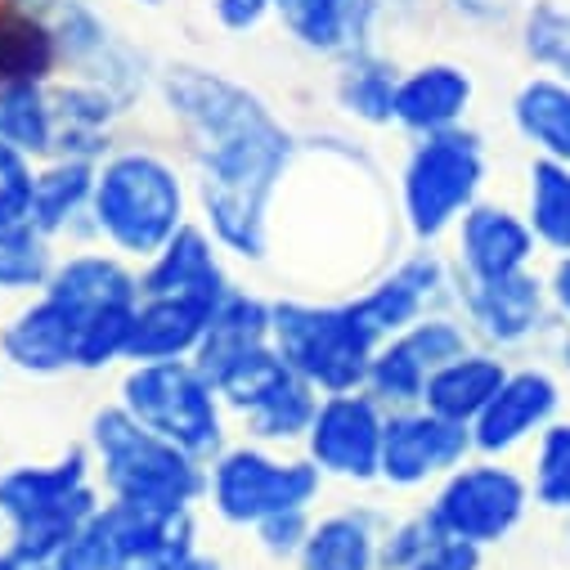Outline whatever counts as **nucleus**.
Returning <instances> with one entry per match:
<instances>
[{"instance_id":"423d86ee","label":"nucleus","mask_w":570,"mask_h":570,"mask_svg":"<svg viewBox=\"0 0 570 570\" xmlns=\"http://www.w3.org/2000/svg\"><path fill=\"white\" fill-rule=\"evenodd\" d=\"M269 342L278 360L320 395L360 391L377 351V333L360 320L351 293L342 297L274 293Z\"/></svg>"},{"instance_id":"8fccbe9b","label":"nucleus","mask_w":570,"mask_h":570,"mask_svg":"<svg viewBox=\"0 0 570 570\" xmlns=\"http://www.w3.org/2000/svg\"><path fill=\"white\" fill-rule=\"evenodd\" d=\"M0 570H28V566H23L14 552H6V548H0Z\"/></svg>"},{"instance_id":"4468645a","label":"nucleus","mask_w":570,"mask_h":570,"mask_svg":"<svg viewBox=\"0 0 570 570\" xmlns=\"http://www.w3.org/2000/svg\"><path fill=\"white\" fill-rule=\"evenodd\" d=\"M459 320L468 324L472 342L499 355H521L543 342L552 328V302H548V283L539 269L494 278V283H468L459 278V297H454Z\"/></svg>"},{"instance_id":"79ce46f5","label":"nucleus","mask_w":570,"mask_h":570,"mask_svg":"<svg viewBox=\"0 0 570 570\" xmlns=\"http://www.w3.org/2000/svg\"><path fill=\"white\" fill-rule=\"evenodd\" d=\"M50 570H112V548H108V534H104L99 512H95L90 525H81V530L59 548V557L50 561Z\"/></svg>"},{"instance_id":"c85d7f7f","label":"nucleus","mask_w":570,"mask_h":570,"mask_svg":"<svg viewBox=\"0 0 570 570\" xmlns=\"http://www.w3.org/2000/svg\"><path fill=\"white\" fill-rule=\"evenodd\" d=\"M508 121L534 158L570 167V81L530 72L508 99Z\"/></svg>"},{"instance_id":"2eb2a0df","label":"nucleus","mask_w":570,"mask_h":570,"mask_svg":"<svg viewBox=\"0 0 570 570\" xmlns=\"http://www.w3.org/2000/svg\"><path fill=\"white\" fill-rule=\"evenodd\" d=\"M472 342L468 324L459 320V311H436V315H422L417 324H409L395 337H382L364 377V391L386 404V409H409L422 404L426 382L441 364H450L454 355H463Z\"/></svg>"},{"instance_id":"c9c22d12","label":"nucleus","mask_w":570,"mask_h":570,"mask_svg":"<svg viewBox=\"0 0 570 570\" xmlns=\"http://www.w3.org/2000/svg\"><path fill=\"white\" fill-rule=\"evenodd\" d=\"M59 243H50L37 225H0V297L23 302L37 297L59 261Z\"/></svg>"},{"instance_id":"603ef678","label":"nucleus","mask_w":570,"mask_h":570,"mask_svg":"<svg viewBox=\"0 0 570 570\" xmlns=\"http://www.w3.org/2000/svg\"><path fill=\"white\" fill-rule=\"evenodd\" d=\"M135 6H145V10H158V6H167V0H135Z\"/></svg>"},{"instance_id":"58836bf2","label":"nucleus","mask_w":570,"mask_h":570,"mask_svg":"<svg viewBox=\"0 0 570 570\" xmlns=\"http://www.w3.org/2000/svg\"><path fill=\"white\" fill-rule=\"evenodd\" d=\"M441 543H445V534H441L436 517L426 512V503L386 512L382 548H377V570H409V566H417L422 557H432Z\"/></svg>"},{"instance_id":"393cba45","label":"nucleus","mask_w":570,"mask_h":570,"mask_svg":"<svg viewBox=\"0 0 570 570\" xmlns=\"http://www.w3.org/2000/svg\"><path fill=\"white\" fill-rule=\"evenodd\" d=\"M386 508L377 503H337L315 508L311 539L293 570H377Z\"/></svg>"},{"instance_id":"473e14b6","label":"nucleus","mask_w":570,"mask_h":570,"mask_svg":"<svg viewBox=\"0 0 570 570\" xmlns=\"http://www.w3.org/2000/svg\"><path fill=\"white\" fill-rule=\"evenodd\" d=\"M59 50L41 10L0 0V81H55Z\"/></svg>"},{"instance_id":"6e6552de","label":"nucleus","mask_w":570,"mask_h":570,"mask_svg":"<svg viewBox=\"0 0 570 570\" xmlns=\"http://www.w3.org/2000/svg\"><path fill=\"white\" fill-rule=\"evenodd\" d=\"M135 422H145L163 441L180 445L185 454L212 463L229 441L234 422L203 373L198 360H167V364H126L117 373L112 395Z\"/></svg>"},{"instance_id":"f257e3e1","label":"nucleus","mask_w":570,"mask_h":570,"mask_svg":"<svg viewBox=\"0 0 570 570\" xmlns=\"http://www.w3.org/2000/svg\"><path fill=\"white\" fill-rule=\"evenodd\" d=\"M154 95L180 135L198 225L234 265H269L274 220L302 158V135L256 86L207 63L180 59L158 68Z\"/></svg>"},{"instance_id":"a18cd8bd","label":"nucleus","mask_w":570,"mask_h":570,"mask_svg":"<svg viewBox=\"0 0 570 570\" xmlns=\"http://www.w3.org/2000/svg\"><path fill=\"white\" fill-rule=\"evenodd\" d=\"M534 355L570 386V324H561V320H552V328L543 333V342L534 346Z\"/></svg>"},{"instance_id":"aec40b11","label":"nucleus","mask_w":570,"mask_h":570,"mask_svg":"<svg viewBox=\"0 0 570 570\" xmlns=\"http://www.w3.org/2000/svg\"><path fill=\"white\" fill-rule=\"evenodd\" d=\"M0 364L6 373L55 382L77 373V320L46 293L23 297L0 320Z\"/></svg>"},{"instance_id":"5701e85b","label":"nucleus","mask_w":570,"mask_h":570,"mask_svg":"<svg viewBox=\"0 0 570 570\" xmlns=\"http://www.w3.org/2000/svg\"><path fill=\"white\" fill-rule=\"evenodd\" d=\"M386 0H274V19L288 41L315 59H342L377 46Z\"/></svg>"},{"instance_id":"37998d69","label":"nucleus","mask_w":570,"mask_h":570,"mask_svg":"<svg viewBox=\"0 0 570 570\" xmlns=\"http://www.w3.org/2000/svg\"><path fill=\"white\" fill-rule=\"evenodd\" d=\"M212 23L229 37H252L274 19V0H207Z\"/></svg>"},{"instance_id":"2f4dec72","label":"nucleus","mask_w":570,"mask_h":570,"mask_svg":"<svg viewBox=\"0 0 570 570\" xmlns=\"http://www.w3.org/2000/svg\"><path fill=\"white\" fill-rule=\"evenodd\" d=\"M521 216H525L543 256H566L570 252V167L566 163L530 158Z\"/></svg>"},{"instance_id":"39448f33","label":"nucleus","mask_w":570,"mask_h":570,"mask_svg":"<svg viewBox=\"0 0 570 570\" xmlns=\"http://www.w3.org/2000/svg\"><path fill=\"white\" fill-rule=\"evenodd\" d=\"M490 149L468 121L441 135H417L395 167V225L409 243H445L454 225L485 198Z\"/></svg>"},{"instance_id":"4c0bfd02","label":"nucleus","mask_w":570,"mask_h":570,"mask_svg":"<svg viewBox=\"0 0 570 570\" xmlns=\"http://www.w3.org/2000/svg\"><path fill=\"white\" fill-rule=\"evenodd\" d=\"M525 481H530L534 508L570 521V417L566 413L548 426V432H539V441L530 445Z\"/></svg>"},{"instance_id":"5fc2aeb1","label":"nucleus","mask_w":570,"mask_h":570,"mask_svg":"<svg viewBox=\"0 0 570 570\" xmlns=\"http://www.w3.org/2000/svg\"><path fill=\"white\" fill-rule=\"evenodd\" d=\"M32 570H50V566H32Z\"/></svg>"},{"instance_id":"c756f323","label":"nucleus","mask_w":570,"mask_h":570,"mask_svg":"<svg viewBox=\"0 0 570 570\" xmlns=\"http://www.w3.org/2000/svg\"><path fill=\"white\" fill-rule=\"evenodd\" d=\"M508 368H512L508 355L485 351V346H468L463 355H454L450 364H441L432 373L422 404L432 409V413H441V417H450V422L472 426L485 413V404L499 395Z\"/></svg>"},{"instance_id":"e433bc0d","label":"nucleus","mask_w":570,"mask_h":570,"mask_svg":"<svg viewBox=\"0 0 570 570\" xmlns=\"http://www.w3.org/2000/svg\"><path fill=\"white\" fill-rule=\"evenodd\" d=\"M517 41L534 72L570 81V6L566 0H530L517 23Z\"/></svg>"},{"instance_id":"cd10ccee","label":"nucleus","mask_w":570,"mask_h":570,"mask_svg":"<svg viewBox=\"0 0 570 570\" xmlns=\"http://www.w3.org/2000/svg\"><path fill=\"white\" fill-rule=\"evenodd\" d=\"M395 86H400V63L386 59L377 46L351 50L333 59V108L346 126L360 130H391L395 126Z\"/></svg>"},{"instance_id":"864d4df0","label":"nucleus","mask_w":570,"mask_h":570,"mask_svg":"<svg viewBox=\"0 0 570 570\" xmlns=\"http://www.w3.org/2000/svg\"><path fill=\"white\" fill-rule=\"evenodd\" d=\"M566 552H570V525H566Z\"/></svg>"},{"instance_id":"de8ad7c7","label":"nucleus","mask_w":570,"mask_h":570,"mask_svg":"<svg viewBox=\"0 0 570 570\" xmlns=\"http://www.w3.org/2000/svg\"><path fill=\"white\" fill-rule=\"evenodd\" d=\"M450 6L468 19V23H503L512 14L508 0H450Z\"/></svg>"},{"instance_id":"6ab92c4d","label":"nucleus","mask_w":570,"mask_h":570,"mask_svg":"<svg viewBox=\"0 0 570 570\" xmlns=\"http://www.w3.org/2000/svg\"><path fill=\"white\" fill-rule=\"evenodd\" d=\"M41 293L55 297L81 328L86 320L121 315L139 306V265L99 243H72L59 252L55 274Z\"/></svg>"},{"instance_id":"7ed1b4c3","label":"nucleus","mask_w":570,"mask_h":570,"mask_svg":"<svg viewBox=\"0 0 570 570\" xmlns=\"http://www.w3.org/2000/svg\"><path fill=\"white\" fill-rule=\"evenodd\" d=\"M99 508L104 494L81 441L50 459H19L0 468V548L14 552L28 570L50 566Z\"/></svg>"},{"instance_id":"a19ab883","label":"nucleus","mask_w":570,"mask_h":570,"mask_svg":"<svg viewBox=\"0 0 570 570\" xmlns=\"http://www.w3.org/2000/svg\"><path fill=\"white\" fill-rule=\"evenodd\" d=\"M32 185H37V158L0 145V225H23L32 216Z\"/></svg>"},{"instance_id":"c03bdc74","label":"nucleus","mask_w":570,"mask_h":570,"mask_svg":"<svg viewBox=\"0 0 570 570\" xmlns=\"http://www.w3.org/2000/svg\"><path fill=\"white\" fill-rule=\"evenodd\" d=\"M409 570H485V552H476V548H468V543L445 539L432 557H422V561H417V566H409Z\"/></svg>"},{"instance_id":"6e6d98bb","label":"nucleus","mask_w":570,"mask_h":570,"mask_svg":"<svg viewBox=\"0 0 570 570\" xmlns=\"http://www.w3.org/2000/svg\"><path fill=\"white\" fill-rule=\"evenodd\" d=\"M0 377H6V364H0Z\"/></svg>"},{"instance_id":"09e8293b","label":"nucleus","mask_w":570,"mask_h":570,"mask_svg":"<svg viewBox=\"0 0 570 570\" xmlns=\"http://www.w3.org/2000/svg\"><path fill=\"white\" fill-rule=\"evenodd\" d=\"M180 570H229V566H225V561H220L216 552H207V548H198V552H194V557H189V561H185Z\"/></svg>"},{"instance_id":"20e7f679","label":"nucleus","mask_w":570,"mask_h":570,"mask_svg":"<svg viewBox=\"0 0 570 570\" xmlns=\"http://www.w3.org/2000/svg\"><path fill=\"white\" fill-rule=\"evenodd\" d=\"M95 485L108 503L130 508H203L207 463L163 441L145 422H135L117 400L99 404L86 417L81 436Z\"/></svg>"},{"instance_id":"f8f14e48","label":"nucleus","mask_w":570,"mask_h":570,"mask_svg":"<svg viewBox=\"0 0 570 570\" xmlns=\"http://www.w3.org/2000/svg\"><path fill=\"white\" fill-rule=\"evenodd\" d=\"M472 454V426L450 422L426 404L386 409L377 485L391 494H432Z\"/></svg>"},{"instance_id":"72a5a7b5","label":"nucleus","mask_w":570,"mask_h":570,"mask_svg":"<svg viewBox=\"0 0 570 570\" xmlns=\"http://www.w3.org/2000/svg\"><path fill=\"white\" fill-rule=\"evenodd\" d=\"M0 145H10L37 163L55 154L50 81H0Z\"/></svg>"},{"instance_id":"f3484780","label":"nucleus","mask_w":570,"mask_h":570,"mask_svg":"<svg viewBox=\"0 0 570 570\" xmlns=\"http://www.w3.org/2000/svg\"><path fill=\"white\" fill-rule=\"evenodd\" d=\"M112 570H180L203 548V508H99Z\"/></svg>"},{"instance_id":"0eeeda50","label":"nucleus","mask_w":570,"mask_h":570,"mask_svg":"<svg viewBox=\"0 0 570 570\" xmlns=\"http://www.w3.org/2000/svg\"><path fill=\"white\" fill-rule=\"evenodd\" d=\"M324 490H328V481L302 450H269V445L234 436L207 463L203 512L229 530L252 534L261 521H269L278 512L320 508Z\"/></svg>"},{"instance_id":"7c9ffc66","label":"nucleus","mask_w":570,"mask_h":570,"mask_svg":"<svg viewBox=\"0 0 570 570\" xmlns=\"http://www.w3.org/2000/svg\"><path fill=\"white\" fill-rule=\"evenodd\" d=\"M315 409H320V391L306 386L297 373H288L278 386H269L252 409H243L234 417V432L243 441H256V445H269V450H302Z\"/></svg>"},{"instance_id":"9b49d317","label":"nucleus","mask_w":570,"mask_h":570,"mask_svg":"<svg viewBox=\"0 0 570 570\" xmlns=\"http://www.w3.org/2000/svg\"><path fill=\"white\" fill-rule=\"evenodd\" d=\"M454 297H459V265L441 243L400 247L382 269H373L351 288V302L360 320L377 333V342L404 333L422 315L454 311Z\"/></svg>"},{"instance_id":"b1692460","label":"nucleus","mask_w":570,"mask_h":570,"mask_svg":"<svg viewBox=\"0 0 570 570\" xmlns=\"http://www.w3.org/2000/svg\"><path fill=\"white\" fill-rule=\"evenodd\" d=\"M50 95H55V154L50 158L99 163L121 145V121L130 112L112 90L86 77H55Z\"/></svg>"},{"instance_id":"f03ea898","label":"nucleus","mask_w":570,"mask_h":570,"mask_svg":"<svg viewBox=\"0 0 570 570\" xmlns=\"http://www.w3.org/2000/svg\"><path fill=\"white\" fill-rule=\"evenodd\" d=\"M189 220H198V212L180 154H167L149 139H121L95 163L90 243L145 265Z\"/></svg>"},{"instance_id":"4be33fe9","label":"nucleus","mask_w":570,"mask_h":570,"mask_svg":"<svg viewBox=\"0 0 570 570\" xmlns=\"http://www.w3.org/2000/svg\"><path fill=\"white\" fill-rule=\"evenodd\" d=\"M476 108V72L454 59H422L413 68H400L395 86V130L417 135H441L454 126H468Z\"/></svg>"},{"instance_id":"ddd939ff","label":"nucleus","mask_w":570,"mask_h":570,"mask_svg":"<svg viewBox=\"0 0 570 570\" xmlns=\"http://www.w3.org/2000/svg\"><path fill=\"white\" fill-rule=\"evenodd\" d=\"M382 432H386V404H377L364 386L320 395L302 454L320 468L328 485L368 490L377 485V468H382Z\"/></svg>"},{"instance_id":"9d476101","label":"nucleus","mask_w":570,"mask_h":570,"mask_svg":"<svg viewBox=\"0 0 570 570\" xmlns=\"http://www.w3.org/2000/svg\"><path fill=\"white\" fill-rule=\"evenodd\" d=\"M46 23L59 50V77H86L104 90H112L126 112H135L158 86V72L149 55L135 41H126L95 0H50Z\"/></svg>"},{"instance_id":"f704fd0d","label":"nucleus","mask_w":570,"mask_h":570,"mask_svg":"<svg viewBox=\"0 0 570 570\" xmlns=\"http://www.w3.org/2000/svg\"><path fill=\"white\" fill-rule=\"evenodd\" d=\"M269 311H274L269 293L252 288V283H234V288L216 302L212 328H207L194 360L203 364V360H216V355H229L243 346H265L269 342Z\"/></svg>"},{"instance_id":"a878e982","label":"nucleus","mask_w":570,"mask_h":570,"mask_svg":"<svg viewBox=\"0 0 570 570\" xmlns=\"http://www.w3.org/2000/svg\"><path fill=\"white\" fill-rule=\"evenodd\" d=\"M90 203H95V163H81V158L37 163L28 225H37L50 243L59 247L90 243Z\"/></svg>"},{"instance_id":"a211bd4d","label":"nucleus","mask_w":570,"mask_h":570,"mask_svg":"<svg viewBox=\"0 0 570 570\" xmlns=\"http://www.w3.org/2000/svg\"><path fill=\"white\" fill-rule=\"evenodd\" d=\"M450 256L459 265V278L468 283H494V278H512L534 269V261L543 256L521 207L503 203V198H481L450 234Z\"/></svg>"},{"instance_id":"3c124183","label":"nucleus","mask_w":570,"mask_h":570,"mask_svg":"<svg viewBox=\"0 0 570 570\" xmlns=\"http://www.w3.org/2000/svg\"><path fill=\"white\" fill-rule=\"evenodd\" d=\"M6 6H23V10H41V14H46L50 0H6Z\"/></svg>"},{"instance_id":"ea45409f","label":"nucleus","mask_w":570,"mask_h":570,"mask_svg":"<svg viewBox=\"0 0 570 570\" xmlns=\"http://www.w3.org/2000/svg\"><path fill=\"white\" fill-rule=\"evenodd\" d=\"M311 521H315V508L306 512H278L269 521H261L252 530V548L269 561V566H283V570H293L306 539H311Z\"/></svg>"},{"instance_id":"49530a36","label":"nucleus","mask_w":570,"mask_h":570,"mask_svg":"<svg viewBox=\"0 0 570 570\" xmlns=\"http://www.w3.org/2000/svg\"><path fill=\"white\" fill-rule=\"evenodd\" d=\"M543 283H548V302H552V320L570 324V252H566V256H552V265H548Z\"/></svg>"},{"instance_id":"1a4fd4ad","label":"nucleus","mask_w":570,"mask_h":570,"mask_svg":"<svg viewBox=\"0 0 570 570\" xmlns=\"http://www.w3.org/2000/svg\"><path fill=\"white\" fill-rule=\"evenodd\" d=\"M426 512L436 517L445 539L490 552V548H503L530 521L534 499H530L525 468H517L512 459L472 454L426 494Z\"/></svg>"},{"instance_id":"dca6fc26","label":"nucleus","mask_w":570,"mask_h":570,"mask_svg":"<svg viewBox=\"0 0 570 570\" xmlns=\"http://www.w3.org/2000/svg\"><path fill=\"white\" fill-rule=\"evenodd\" d=\"M566 382L543 360H521L508 368L499 395L472 422V450L485 459H517L539 441V432L561 417Z\"/></svg>"},{"instance_id":"412c9836","label":"nucleus","mask_w":570,"mask_h":570,"mask_svg":"<svg viewBox=\"0 0 570 570\" xmlns=\"http://www.w3.org/2000/svg\"><path fill=\"white\" fill-rule=\"evenodd\" d=\"M234 283V261L198 220H189L139 265V297H194L216 306Z\"/></svg>"},{"instance_id":"bb28decb","label":"nucleus","mask_w":570,"mask_h":570,"mask_svg":"<svg viewBox=\"0 0 570 570\" xmlns=\"http://www.w3.org/2000/svg\"><path fill=\"white\" fill-rule=\"evenodd\" d=\"M212 311H216L212 302H194V297H139L126 364L194 360L212 328Z\"/></svg>"}]
</instances>
